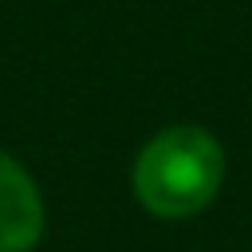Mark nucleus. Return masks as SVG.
<instances>
[{"label":"nucleus","instance_id":"f257e3e1","mask_svg":"<svg viewBox=\"0 0 252 252\" xmlns=\"http://www.w3.org/2000/svg\"><path fill=\"white\" fill-rule=\"evenodd\" d=\"M224 181V150L201 126H165L134 161V197L161 220L201 213Z\"/></svg>","mask_w":252,"mask_h":252},{"label":"nucleus","instance_id":"f03ea898","mask_svg":"<svg viewBox=\"0 0 252 252\" xmlns=\"http://www.w3.org/2000/svg\"><path fill=\"white\" fill-rule=\"evenodd\" d=\"M43 232V201L32 173L0 154V252H28Z\"/></svg>","mask_w":252,"mask_h":252}]
</instances>
